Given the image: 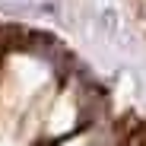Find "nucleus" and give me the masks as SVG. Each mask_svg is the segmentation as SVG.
<instances>
[{
	"mask_svg": "<svg viewBox=\"0 0 146 146\" xmlns=\"http://www.w3.org/2000/svg\"><path fill=\"white\" fill-rule=\"evenodd\" d=\"M102 26H105V32H108V35H114V32H117V13H114L111 7H105V10H102Z\"/></svg>",
	"mask_w": 146,
	"mask_h": 146,
	"instance_id": "nucleus-1",
	"label": "nucleus"
}]
</instances>
